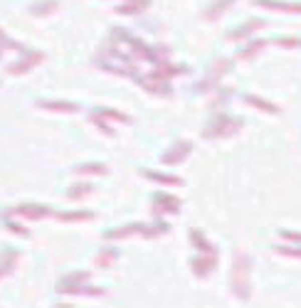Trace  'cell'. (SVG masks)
<instances>
[{
    "mask_svg": "<svg viewBox=\"0 0 301 308\" xmlns=\"http://www.w3.org/2000/svg\"><path fill=\"white\" fill-rule=\"evenodd\" d=\"M232 291L235 296L247 301L249 298V259L244 254L235 256V266H232Z\"/></svg>",
    "mask_w": 301,
    "mask_h": 308,
    "instance_id": "1",
    "label": "cell"
},
{
    "mask_svg": "<svg viewBox=\"0 0 301 308\" xmlns=\"http://www.w3.org/2000/svg\"><path fill=\"white\" fill-rule=\"evenodd\" d=\"M62 308H69V303H62Z\"/></svg>",
    "mask_w": 301,
    "mask_h": 308,
    "instance_id": "2",
    "label": "cell"
}]
</instances>
